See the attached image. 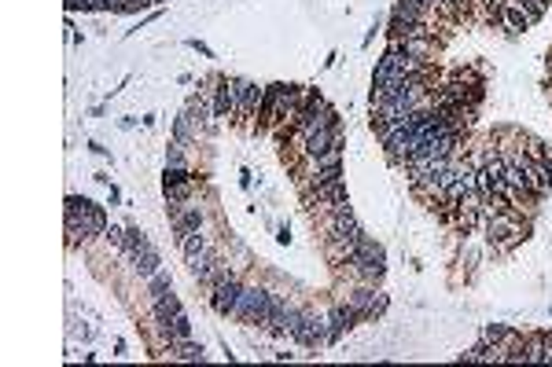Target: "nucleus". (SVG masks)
<instances>
[{
    "mask_svg": "<svg viewBox=\"0 0 552 367\" xmlns=\"http://www.w3.org/2000/svg\"><path fill=\"white\" fill-rule=\"evenodd\" d=\"M107 231V217L103 209L81 195H67V246H78L92 235H103Z\"/></svg>",
    "mask_w": 552,
    "mask_h": 367,
    "instance_id": "f257e3e1",
    "label": "nucleus"
},
{
    "mask_svg": "<svg viewBox=\"0 0 552 367\" xmlns=\"http://www.w3.org/2000/svg\"><path fill=\"white\" fill-rule=\"evenodd\" d=\"M346 272L354 279H361V283H379L387 272V253L383 246H379L376 239H368V235H361V243L354 250V257L346 261Z\"/></svg>",
    "mask_w": 552,
    "mask_h": 367,
    "instance_id": "f03ea898",
    "label": "nucleus"
},
{
    "mask_svg": "<svg viewBox=\"0 0 552 367\" xmlns=\"http://www.w3.org/2000/svg\"><path fill=\"white\" fill-rule=\"evenodd\" d=\"M486 235H490L494 246L512 250L516 243L526 239V224L519 221L516 209H501V213H490V217H486Z\"/></svg>",
    "mask_w": 552,
    "mask_h": 367,
    "instance_id": "7ed1b4c3",
    "label": "nucleus"
},
{
    "mask_svg": "<svg viewBox=\"0 0 552 367\" xmlns=\"http://www.w3.org/2000/svg\"><path fill=\"white\" fill-rule=\"evenodd\" d=\"M269 290L265 287H254V283H243V294L236 301V309H232V319H243V323H254V327H262V319L269 316Z\"/></svg>",
    "mask_w": 552,
    "mask_h": 367,
    "instance_id": "20e7f679",
    "label": "nucleus"
},
{
    "mask_svg": "<svg viewBox=\"0 0 552 367\" xmlns=\"http://www.w3.org/2000/svg\"><path fill=\"white\" fill-rule=\"evenodd\" d=\"M262 92H265V89H258L254 81L232 77V99H236V114H232V121H240V125H254V114H258Z\"/></svg>",
    "mask_w": 552,
    "mask_h": 367,
    "instance_id": "39448f33",
    "label": "nucleus"
},
{
    "mask_svg": "<svg viewBox=\"0 0 552 367\" xmlns=\"http://www.w3.org/2000/svg\"><path fill=\"white\" fill-rule=\"evenodd\" d=\"M240 294H243V279H240L236 272H228V275H225L221 283L210 290L206 297H210V309H214L218 316H232V309H236Z\"/></svg>",
    "mask_w": 552,
    "mask_h": 367,
    "instance_id": "423d86ee",
    "label": "nucleus"
},
{
    "mask_svg": "<svg viewBox=\"0 0 552 367\" xmlns=\"http://www.w3.org/2000/svg\"><path fill=\"white\" fill-rule=\"evenodd\" d=\"M346 305H354L361 312V319H372V316H379L387 309V294H379L376 283H361V287H354L346 294Z\"/></svg>",
    "mask_w": 552,
    "mask_h": 367,
    "instance_id": "0eeeda50",
    "label": "nucleus"
},
{
    "mask_svg": "<svg viewBox=\"0 0 552 367\" xmlns=\"http://www.w3.org/2000/svg\"><path fill=\"white\" fill-rule=\"evenodd\" d=\"M335 143H339V125H335V128H321V133H313L302 147H294V155H299V158H302V155H324V150H331Z\"/></svg>",
    "mask_w": 552,
    "mask_h": 367,
    "instance_id": "6e6552de",
    "label": "nucleus"
},
{
    "mask_svg": "<svg viewBox=\"0 0 552 367\" xmlns=\"http://www.w3.org/2000/svg\"><path fill=\"white\" fill-rule=\"evenodd\" d=\"M328 323H331V341H335L343 331H350L354 323H361V312H357L354 305H335V309L328 312Z\"/></svg>",
    "mask_w": 552,
    "mask_h": 367,
    "instance_id": "1a4fd4ad",
    "label": "nucleus"
},
{
    "mask_svg": "<svg viewBox=\"0 0 552 367\" xmlns=\"http://www.w3.org/2000/svg\"><path fill=\"white\" fill-rule=\"evenodd\" d=\"M152 305H155V309H152V312H155V327H166V323L174 319V316H181V312H184L174 290H169V294H162V297H155Z\"/></svg>",
    "mask_w": 552,
    "mask_h": 367,
    "instance_id": "9d476101",
    "label": "nucleus"
},
{
    "mask_svg": "<svg viewBox=\"0 0 552 367\" xmlns=\"http://www.w3.org/2000/svg\"><path fill=\"white\" fill-rule=\"evenodd\" d=\"M199 172L192 165H166L162 172V187H196Z\"/></svg>",
    "mask_w": 552,
    "mask_h": 367,
    "instance_id": "9b49d317",
    "label": "nucleus"
},
{
    "mask_svg": "<svg viewBox=\"0 0 552 367\" xmlns=\"http://www.w3.org/2000/svg\"><path fill=\"white\" fill-rule=\"evenodd\" d=\"M497 15H501V23H504L508 30H530V26H534V18H530L519 4H508V0L497 8Z\"/></svg>",
    "mask_w": 552,
    "mask_h": 367,
    "instance_id": "f8f14e48",
    "label": "nucleus"
},
{
    "mask_svg": "<svg viewBox=\"0 0 552 367\" xmlns=\"http://www.w3.org/2000/svg\"><path fill=\"white\" fill-rule=\"evenodd\" d=\"M166 353L174 356V360H192V363H203V360H206V349H203L199 341H192V338H184V341H174V345H169Z\"/></svg>",
    "mask_w": 552,
    "mask_h": 367,
    "instance_id": "ddd939ff",
    "label": "nucleus"
},
{
    "mask_svg": "<svg viewBox=\"0 0 552 367\" xmlns=\"http://www.w3.org/2000/svg\"><path fill=\"white\" fill-rule=\"evenodd\" d=\"M133 268L140 272V279H152L155 272H162V261H159V253H155V246H147V250L133 253Z\"/></svg>",
    "mask_w": 552,
    "mask_h": 367,
    "instance_id": "4468645a",
    "label": "nucleus"
},
{
    "mask_svg": "<svg viewBox=\"0 0 552 367\" xmlns=\"http://www.w3.org/2000/svg\"><path fill=\"white\" fill-rule=\"evenodd\" d=\"M523 360L526 363H545V338L541 334H526L523 338Z\"/></svg>",
    "mask_w": 552,
    "mask_h": 367,
    "instance_id": "2eb2a0df",
    "label": "nucleus"
},
{
    "mask_svg": "<svg viewBox=\"0 0 552 367\" xmlns=\"http://www.w3.org/2000/svg\"><path fill=\"white\" fill-rule=\"evenodd\" d=\"M214 261H218V257H214V250L206 246V250H199V253H192V257H188V268H192V275H196V279H203V275L210 272V265H214Z\"/></svg>",
    "mask_w": 552,
    "mask_h": 367,
    "instance_id": "dca6fc26",
    "label": "nucleus"
},
{
    "mask_svg": "<svg viewBox=\"0 0 552 367\" xmlns=\"http://www.w3.org/2000/svg\"><path fill=\"white\" fill-rule=\"evenodd\" d=\"M228 272H232V268H228V265H225V261H221V257H218V261H214V265H210V272H206V275H203V279H199V287H203V290H206V294H210V290H214V287H218V283H221V279H225V275H228Z\"/></svg>",
    "mask_w": 552,
    "mask_h": 367,
    "instance_id": "f3484780",
    "label": "nucleus"
},
{
    "mask_svg": "<svg viewBox=\"0 0 552 367\" xmlns=\"http://www.w3.org/2000/svg\"><path fill=\"white\" fill-rule=\"evenodd\" d=\"M147 246H152V239H147L140 228H125V243H122L125 253H140V250H147Z\"/></svg>",
    "mask_w": 552,
    "mask_h": 367,
    "instance_id": "a211bd4d",
    "label": "nucleus"
},
{
    "mask_svg": "<svg viewBox=\"0 0 552 367\" xmlns=\"http://www.w3.org/2000/svg\"><path fill=\"white\" fill-rule=\"evenodd\" d=\"M181 250H184V257H192V253H199V250H206V239H203V231H188V235H181Z\"/></svg>",
    "mask_w": 552,
    "mask_h": 367,
    "instance_id": "6ab92c4d",
    "label": "nucleus"
},
{
    "mask_svg": "<svg viewBox=\"0 0 552 367\" xmlns=\"http://www.w3.org/2000/svg\"><path fill=\"white\" fill-rule=\"evenodd\" d=\"M166 165H188V143L174 140L166 147Z\"/></svg>",
    "mask_w": 552,
    "mask_h": 367,
    "instance_id": "aec40b11",
    "label": "nucleus"
},
{
    "mask_svg": "<svg viewBox=\"0 0 552 367\" xmlns=\"http://www.w3.org/2000/svg\"><path fill=\"white\" fill-rule=\"evenodd\" d=\"M169 290H174V287H169V275L166 272H155L152 279H147V294H152V301L162 297V294H169Z\"/></svg>",
    "mask_w": 552,
    "mask_h": 367,
    "instance_id": "412c9836",
    "label": "nucleus"
},
{
    "mask_svg": "<svg viewBox=\"0 0 552 367\" xmlns=\"http://www.w3.org/2000/svg\"><path fill=\"white\" fill-rule=\"evenodd\" d=\"M162 191H166V202L169 206H181V202L192 199V187H162Z\"/></svg>",
    "mask_w": 552,
    "mask_h": 367,
    "instance_id": "4be33fe9",
    "label": "nucleus"
},
{
    "mask_svg": "<svg viewBox=\"0 0 552 367\" xmlns=\"http://www.w3.org/2000/svg\"><path fill=\"white\" fill-rule=\"evenodd\" d=\"M103 239H107V243H115V246H122V243H125V231H122V228H115V224H107V231H103Z\"/></svg>",
    "mask_w": 552,
    "mask_h": 367,
    "instance_id": "5701e85b",
    "label": "nucleus"
},
{
    "mask_svg": "<svg viewBox=\"0 0 552 367\" xmlns=\"http://www.w3.org/2000/svg\"><path fill=\"white\" fill-rule=\"evenodd\" d=\"M188 48H196V52H199L203 59H214V52H210V48L203 45V40H199V37H192V40H188Z\"/></svg>",
    "mask_w": 552,
    "mask_h": 367,
    "instance_id": "b1692460",
    "label": "nucleus"
},
{
    "mask_svg": "<svg viewBox=\"0 0 552 367\" xmlns=\"http://www.w3.org/2000/svg\"><path fill=\"white\" fill-rule=\"evenodd\" d=\"M541 165H545V180H548V187H552V150L541 158Z\"/></svg>",
    "mask_w": 552,
    "mask_h": 367,
    "instance_id": "393cba45",
    "label": "nucleus"
},
{
    "mask_svg": "<svg viewBox=\"0 0 552 367\" xmlns=\"http://www.w3.org/2000/svg\"><path fill=\"white\" fill-rule=\"evenodd\" d=\"M541 338H545V363H552V334L541 331Z\"/></svg>",
    "mask_w": 552,
    "mask_h": 367,
    "instance_id": "a878e982",
    "label": "nucleus"
},
{
    "mask_svg": "<svg viewBox=\"0 0 552 367\" xmlns=\"http://www.w3.org/2000/svg\"><path fill=\"white\" fill-rule=\"evenodd\" d=\"M472 4H490V8H501L497 0H472Z\"/></svg>",
    "mask_w": 552,
    "mask_h": 367,
    "instance_id": "bb28decb",
    "label": "nucleus"
}]
</instances>
